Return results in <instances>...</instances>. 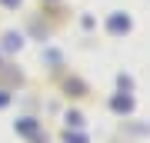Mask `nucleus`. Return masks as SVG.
Masks as SVG:
<instances>
[{
	"label": "nucleus",
	"mask_w": 150,
	"mask_h": 143,
	"mask_svg": "<svg viewBox=\"0 0 150 143\" xmlns=\"http://www.w3.org/2000/svg\"><path fill=\"white\" fill-rule=\"evenodd\" d=\"M4 47H7V50H20V47H23V37H20V33H7Z\"/></svg>",
	"instance_id": "nucleus-4"
},
{
	"label": "nucleus",
	"mask_w": 150,
	"mask_h": 143,
	"mask_svg": "<svg viewBox=\"0 0 150 143\" xmlns=\"http://www.w3.org/2000/svg\"><path fill=\"white\" fill-rule=\"evenodd\" d=\"M130 27H134V20H130L123 10H113L107 17V30L113 33V37H123V33H130Z\"/></svg>",
	"instance_id": "nucleus-1"
},
{
	"label": "nucleus",
	"mask_w": 150,
	"mask_h": 143,
	"mask_svg": "<svg viewBox=\"0 0 150 143\" xmlns=\"http://www.w3.org/2000/svg\"><path fill=\"white\" fill-rule=\"evenodd\" d=\"M110 110L113 113H134V97H130V90H120L117 97L110 100Z\"/></svg>",
	"instance_id": "nucleus-2"
},
{
	"label": "nucleus",
	"mask_w": 150,
	"mask_h": 143,
	"mask_svg": "<svg viewBox=\"0 0 150 143\" xmlns=\"http://www.w3.org/2000/svg\"><path fill=\"white\" fill-rule=\"evenodd\" d=\"M13 130L23 133V137H33V133H37V120H33V117H20V120L13 123Z\"/></svg>",
	"instance_id": "nucleus-3"
},
{
	"label": "nucleus",
	"mask_w": 150,
	"mask_h": 143,
	"mask_svg": "<svg viewBox=\"0 0 150 143\" xmlns=\"http://www.w3.org/2000/svg\"><path fill=\"white\" fill-rule=\"evenodd\" d=\"M67 90H74V97H83V93H87V83L74 77V80H67Z\"/></svg>",
	"instance_id": "nucleus-5"
},
{
	"label": "nucleus",
	"mask_w": 150,
	"mask_h": 143,
	"mask_svg": "<svg viewBox=\"0 0 150 143\" xmlns=\"http://www.w3.org/2000/svg\"><path fill=\"white\" fill-rule=\"evenodd\" d=\"M7 103H10V93H7V90H0V106H7Z\"/></svg>",
	"instance_id": "nucleus-10"
},
{
	"label": "nucleus",
	"mask_w": 150,
	"mask_h": 143,
	"mask_svg": "<svg viewBox=\"0 0 150 143\" xmlns=\"http://www.w3.org/2000/svg\"><path fill=\"white\" fill-rule=\"evenodd\" d=\"M43 60H47V63H54V67H60V50H43Z\"/></svg>",
	"instance_id": "nucleus-7"
},
{
	"label": "nucleus",
	"mask_w": 150,
	"mask_h": 143,
	"mask_svg": "<svg viewBox=\"0 0 150 143\" xmlns=\"http://www.w3.org/2000/svg\"><path fill=\"white\" fill-rule=\"evenodd\" d=\"M4 7H20V0H4Z\"/></svg>",
	"instance_id": "nucleus-11"
},
{
	"label": "nucleus",
	"mask_w": 150,
	"mask_h": 143,
	"mask_svg": "<svg viewBox=\"0 0 150 143\" xmlns=\"http://www.w3.org/2000/svg\"><path fill=\"white\" fill-rule=\"evenodd\" d=\"M67 127H83V117H80V113H67Z\"/></svg>",
	"instance_id": "nucleus-9"
},
{
	"label": "nucleus",
	"mask_w": 150,
	"mask_h": 143,
	"mask_svg": "<svg viewBox=\"0 0 150 143\" xmlns=\"http://www.w3.org/2000/svg\"><path fill=\"white\" fill-rule=\"evenodd\" d=\"M64 143H87V137H83V133H70V127H67V133H64Z\"/></svg>",
	"instance_id": "nucleus-8"
},
{
	"label": "nucleus",
	"mask_w": 150,
	"mask_h": 143,
	"mask_svg": "<svg viewBox=\"0 0 150 143\" xmlns=\"http://www.w3.org/2000/svg\"><path fill=\"white\" fill-rule=\"evenodd\" d=\"M117 87H120V90H134V77H130V73H120L117 77Z\"/></svg>",
	"instance_id": "nucleus-6"
}]
</instances>
